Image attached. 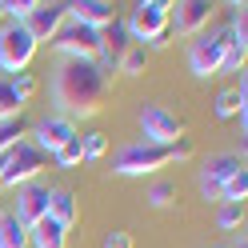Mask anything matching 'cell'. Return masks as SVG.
Instances as JSON below:
<instances>
[{
  "mask_svg": "<svg viewBox=\"0 0 248 248\" xmlns=\"http://www.w3.org/2000/svg\"><path fill=\"white\" fill-rule=\"evenodd\" d=\"M48 88H52L56 116L76 124V120H88V116H96L104 108L112 76H104L96 68V60H60Z\"/></svg>",
  "mask_w": 248,
  "mask_h": 248,
  "instance_id": "obj_1",
  "label": "cell"
},
{
  "mask_svg": "<svg viewBox=\"0 0 248 248\" xmlns=\"http://www.w3.org/2000/svg\"><path fill=\"white\" fill-rule=\"evenodd\" d=\"M168 12H172L168 0H140V4H132L128 20H124L132 44H140V48H164L168 44Z\"/></svg>",
  "mask_w": 248,
  "mask_h": 248,
  "instance_id": "obj_2",
  "label": "cell"
},
{
  "mask_svg": "<svg viewBox=\"0 0 248 248\" xmlns=\"http://www.w3.org/2000/svg\"><path fill=\"white\" fill-rule=\"evenodd\" d=\"M168 164H172V144L160 148V144H148V140H124L112 152V172L116 176H152Z\"/></svg>",
  "mask_w": 248,
  "mask_h": 248,
  "instance_id": "obj_3",
  "label": "cell"
},
{
  "mask_svg": "<svg viewBox=\"0 0 248 248\" xmlns=\"http://www.w3.org/2000/svg\"><path fill=\"white\" fill-rule=\"evenodd\" d=\"M44 168H48V156H44L40 148H32L28 136H24L16 148H8L4 156H0V188H24V184L40 180Z\"/></svg>",
  "mask_w": 248,
  "mask_h": 248,
  "instance_id": "obj_4",
  "label": "cell"
},
{
  "mask_svg": "<svg viewBox=\"0 0 248 248\" xmlns=\"http://www.w3.org/2000/svg\"><path fill=\"white\" fill-rule=\"evenodd\" d=\"M228 56V28H204V32H196L188 40V72L196 76V80H208V76L220 72Z\"/></svg>",
  "mask_w": 248,
  "mask_h": 248,
  "instance_id": "obj_5",
  "label": "cell"
},
{
  "mask_svg": "<svg viewBox=\"0 0 248 248\" xmlns=\"http://www.w3.org/2000/svg\"><path fill=\"white\" fill-rule=\"evenodd\" d=\"M40 44L32 40V32H28L24 24H12L4 20L0 24V76H20L28 64H32Z\"/></svg>",
  "mask_w": 248,
  "mask_h": 248,
  "instance_id": "obj_6",
  "label": "cell"
},
{
  "mask_svg": "<svg viewBox=\"0 0 248 248\" xmlns=\"http://www.w3.org/2000/svg\"><path fill=\"white\" fill-rule=\"evenodd\" d=\"M136 124H140V140H148V144L168 148V144L184 140V120L176 112H168L164 104H140Z\"/></svg>",
  "mask_w": 248,
  "mask_h": 248,
  "instance_id": "obj_7",
  "label": "cell"
},
{
  "mask_svg": "<svg viewBox=\"0 0 248 248\" xmlns=\"http://www.w3.org/2000/svg\"><path fill=\"white\" fill-rule=\"evenodd\" d=\"M48 48L60 52L64 60H96V56H100V28L64 20V28L48 40Z\"/></svg>",
  "mask_w": 248,
  "mask_h": 248,
  "instance_id": "obj_8",
  "label": "cell"
},
{
  "mask_svg": "<svg viewBox=\"0 0 248 248\" xmlns=\"http://www.w3.org/2000/svg\"><path fill=\"white\" fill-rule=\"evenodd\" d=\"M236 172H244V156L240 152H216V156H208L204 164H200V176H196L200 196L204 200H220V188Z\"/></svg>",
  "mask_w": 248,
  "mask_h": 248,
  "instance_id": "obj_9",
  "label": "cell"
},
{
  "mask_svg": "<svg viewBox=\"0 0 248 248\" xmlns=\"http://www.w3.org/2000/svg\"><path fill=\"white\" fill-rule=\"evenodd\" d=\"M212 12H216V4H208V0H180V4H172V12H168V32L196 36V32L208 28Z\"/></svg>",
  "mask_w": 248,
  "mask_h": 248,
  "instance_id": "obj_10",
  "label": "cell"
},
{
  "mask_svg": "<svg viewBox=\"0 0 248 248\" xmlns=\"http://www.w3.org/2000/svg\"><path fill=\"white\" fill-rule=\"evenodd\" d=\"M72 136H76V124L72 120H64V116H40L32 128H28V144L40 148L44 156H52V152L60 144H68Z\"/></svg>",
  "mask_w": 248,
  "mask_h": 248,
  "instance_id": "obj_11",
  "label": "cell"
},
{
  "mask_svg": "<svg viewBox=\"0 0 248 248\" xmlns=\"http://www.w3.org/2000/svg\"><path fill=\"white\" fill-rule=\"evenodd\" d=\"M32 92H36V80H32L28 72H20V76H0V124L20 120V112H24V104H28Z\"/></svg>",
  "mask_w": 248,
  "mask_h": 248,
  "instance_id": "obj_12",
  "label": "cell"
},
{
  "mask_svg": "<svg viewBox=\"0 0 248 248\" xmlns=\"http://www.w3.org/2000/svg\"><path fill=\"white\" fill-rule=\"evenodd\" d=\"M48 196H52V188H48L44 180L24 184V188H16V208H12V216H16L24 228H32L36 220L48 216Z\"/></svg>",
  "mask_w": 248,
  "mask_h": 248,
  "instance_id": "obj_13",
  "label": "cell"
},
{
  "mask_svg": "<svg viewBox=\"0 0 248 248\" xmlns=\"http://www.w3.org/2000/svg\"><path fill=\"white\" fill-rule=\"evenodd\" d=\"M132 48V36H128V28H124V20L116 16L108 28H100V56H96V68L104 76H112L116 64H120V56Z\"/></svg>",
  "mask_w": 248,
  "mask_h": 248,
  "instance_id": "obj_14",
  "label": "cell"
},
{
  "mask_svg": "<svg viewBox=\"0 0 248 248\" xmlns=\"http://www.w3.org/2000/svg\"><path fill=\"white\" fill-rule=\"evenodd\" d=\"M64 20H68V4H36L32 16L24 20V28L32 32L36 44H48L60 28H64Z\"/></svg>",
  "mask_w": 248,
  "mask_h": 248,
  "instance_id": "obj_15",
  "label": "cell"
},
{
  "mask_svg": "<svg viewBox=\"0 0 248 248\" xmlns=\"http://www.w3.org/2000/svg\"><path fill=\"white\" fill-rule=\"evenodd\" d=\"M68 20L88 28H108L116 20V4L112 0H76V4H68Z\"/></svg>",
  "mask_w": 248,
  "mask_h": 248,
  "instance_id": "obj_16",
  "label": "cell"
},
{
  "mask_svg": "<svg viewBox=\"0 0 248 248\" xmlns=\"http://www.w3.org/2000/svg\"><path fill=\"white\" fill-rule=\"evenodd\" d=\"M28 248H68V228H60L52 216H44L28 228Z\"/></svg>",
  "mask_w": 248,
  "mask_h": 248,
  "instance_id": "obj_17",
  "label": "cell"
},
{
  "mask_svg": "<svg viewBox=\"0 0 248 248\" xmlns=\"http://www.w3.org/2000/svg\"><path fill=\"white\" fill-rule=\"evenodd\" d=\"M48 216H52L60 228H72L76 216H80V208H76V192H72V188H52V196H48Z\"/></svg>",
  "mask_w": 248,
  "mask_h": 248,
  "instance_id": "obj_18",
  "label": "cell"
},
{
  "mask_svg": "<svg viewBox=\"0 0 248 248\" xmlns=\"http://www.w3.org/2000/svg\"><path fill=\"white\" fill-rule=\"evenodd\" d=\"M0 248H28V228L12 212H0Z\"/></svg>",
  "mask_w": 248,
  "mask_h": 248,
  "instance_id": "obj_19",
  "label": "cell"
},
{
  "mask_svg": "<svg viewBox=\"0 0 248 248\" xmlns=\"http://www.w3.org/2000/svg\"><path fill=\"white\" fill-rule=\"evenodd\" d=\"M52 164H56V168H80V164H84V144H80V132H76L68 144H60V148L52 152Z\"/></svg>",
  "mask_w": 248,
  "mask_h": 248,
  "instance_id": "obj_20",
  "label": "cell"
},
{
  "mask_svg": "<svg viewBox=\"0 0 248 248\" xmlns=\"http://www.w3.org/2000/svg\"><path fill=\"white\" fill-rule=\"evenodd\" d=\"M144 68H148V48H140V44H132L116 64V72H124V76H144Z\"/></svg>",
  "mask_w": 248,
  "mask_h": 248,
  "instance_id": "obj_21",
  "label": "cell"
},
{
  "mask_svg": "<svg viewBox=\"0 0 248 248\" xmlns=\"http://www.w3.org/2000/svg\"><path fill=\"white\" fill-rule=\"evenodd\" d=\"M244 200H248V168L236 172V176L220 188V204H244Z\"/></svg>",
  "mask_w": 248,
  "mask_h": 248,
  "instance_id": "obj_22",
  "label": "cell"
},
{
  "mask_svg": "<svg viewBox=\"0 0 248 248\" xmlns=\"http://www.w3.org/2000/svg\"><path fill=\"white\" fill-rule=\"evenodd\" d=\"M216 228L220 232L244 228V204H216Z\"/></svg>",
  "mask_w": 248,
  "mask_h": 248,
  "instance_id": "obj_23",
  "label": "cell"
},
{
  "mask_svg": "<svg viewBox=\"0 0 248 248\" xmlns=\"http://www.w3.org/2000/svg\"><path fill=\"white\" fill-rule=\"evenodd\" d=\"M144 200H148L152 208H168V204H176V184H172V180H156V184L148 188Z\"/></svg>",
  "mask_w": 248,
  "mask_h": 248,
  "instance_id": "obj_24",
  "label": "cell"
},
{
  "mask_svg": "<svg viewBox=\"0 0 248 248\" xmlns=\"http://www.w3.org/2000/svg\"><path fill=\"white\" fill-rule=\"evenodd\" d=\"M24 136H28V128H24L20 120H8V124H0V156H4L8 148H16V144L24 140Z\"/></svg>",
  "mask_w": 248,
  "mask_h": 248,
  "instance_id": "obj_25",
  "label": "cell"
},
{
  "mask_svg": "<svg viewBox=\"0 0 248 248\" xmlns=\"http://www.w3.org/2000/svg\"><path fill=\"white\" fill-rule=\"evenodd\" d=\"M80 144H84V164H92V160H100L108 152V136L104 132H84Z\"/></svg>",
  "mask_w": 248,
  "mask_h": 248,
  "instance_id": "obj_26",
  "label": "cell"
},
{
  "mask_svg": "<svg viewBox=\"0 0 248 248\" xmlns=\"http://www.w3.org/2000/svg\"><path fill=\"white\" fill-rule=\"evenodd\" d=\"M100 248H136V244H132V232H124V228H112V232H104Z\"/></svg>",
  "mask_w": 248,
  "mask_h": 248,
  "instance_id": "obj_27",
  "label": "cell"
},
{
  "mask_svg": "<svg viewBox=\"0 0 248 248\" xmlns=\"http://www.w3.org/2000/svg\"><path fill=\"white\" fill-rule=\"evenodd\" d=\"M224 248H248V244H244V236H240V244H224Z\"/></svg>",
  "mask_w": 248,
  "mask_h": 248,
  "instance_id": "obj_28",
  "label": "cell"
},
{
  "mask_svg": "<svg viewBox=\"0 0 248 248\" xmlns=\"http://www.w3.org/2000/svg\"><path fill=\"white\" fill-rule=\"evenodd\" d=\"M0 24H4V12H0Z\"/></svg>",
  "mask_w": 248,
  "mask_h": 248,
  "instance_id": "obj_29",
  "label": "cell"
},
{
  "mask_svg": "<svg viewBox=\"0 0 248 248\" xmlns=\"http://www.w3.org/2000/svg\"><path fill=\"white\" fill-rule=\"evenodd\" d=\"M0 192H4V188H0Z\"/></svg>",
  "mask_w": 248,
  "mask_h": 248,
  "instance_id": "obj_30",
  "label": "cell"
}]
</instances>
